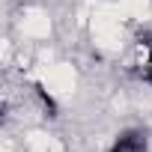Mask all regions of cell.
I'll list each match as a JSON object with an SVG mask.
<instances>
[{"label": "cell", "instance_id": "cell-1", "mask_svg": "<svg viewBox=\"0 0 152 152\" xmlns=\"http://www.w3.org/2000/svg\"><path fill=\"white\" fill-rule=\"evenodd\" d=\"M110 152H149L146 131H140V128L122 131V134H119V137L110 143Z\"/></svg>", "mask_w": 152, "mask_h": 152}, {"label": "cell", "instance_id": "cell-2", "mask_svg": "<svg viewBox=\"0 0 152 152\" xmlns=\"http://www.w3.org/2000/svg\"><path fill=\"white\" fill-rule=\"evenodd\" d=\"M143 81L152 84V48H149V57H146V69H143Z\"/></svg>", "mask_w": 152, "mask_h": 152}]
</instances>
